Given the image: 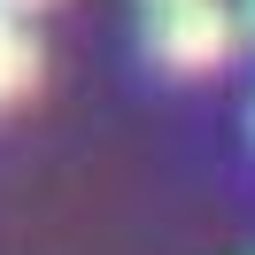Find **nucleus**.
Returning <instances> with one entry per match:
<instances>
[{
	"instance_id": "obj_1",
	"label": "nucleus",
	"mask_w": 255,
	"mask_h": 255,
	"mask_svg": "<svg viewBox=\"0 0 255 255\" xmlns=\"http://www.w3.org/2000/svg\"><path fill=\"white\" fill-rule=\"evenodd\" d=\"M139 39L170 78H209L240 47V8L232 0H139Z\"/></svg>"
},
{
	"instance_id": "obj_2",
	"label": "nucleus",
	"mask_w": 255,
	"mask_h": 255,
	"mask_svg": "<svg viewBox=\"0 0 255 255\" xmlns=\"http://www.w3.org/2000/svg\"><path fill=\"white\" fill-rule=\"evenodd\" d=\"M31 85H39V39H31L23 16L0 8V109H16Z\"/></svg>"
},
{
	"instance_id": "obj_3",
	"label": "nucleus",
	"mask_w": 255,
	"mask_h": 255,
	"mask_svg": "<svg viewBox=\"0 0 255 255\" xmlns=\"http://www.w3.org/2000/svg\"><path fill=\"white\" fill-rule=\"evenodd\" d=\"M0 8H8V16H31V8H47V0H0Z\"/></svg>"
},
{
	"instance_id": "obj_4",
	"label": "nucleus",
	"mask_w": 255,
	"mask_h": 255,
	"mask_svg": "<svg viewBox=\"0 0 255 255\" xmlns=\"http://www.w3.org/2000/svg\"><path fill=\"white\" fill-rule=\"evenodd\" d=\"M248 31H255V0H248Z\"/></svg>"
}]
</instances>
